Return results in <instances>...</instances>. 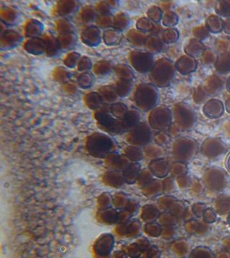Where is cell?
<instances>
[{
  "label": "cell",
  "instance_id": "6da1fadb",
  "mask_svg": "<svg viewBox=\"0 0 230 258\" xmlns=\"http://www.w3.org/2000/svg\"><path fill=\"white\" fill-rule=\"evenodd\" d=\"M174 64L167 58H160L155 61L153 68L150 72V79L153 85L158 88L169 86L172 83L175 72Z\"/></svg>",
  "mask_w": 230,
  "mask_h": 258
},
{
  "label": "cell",
  "instance_id": "7a4b0ae2",
  "mask_svg": "<svg viewBox=\"0 0 230 258\" xmlns=\"http://www.w3.org/2000/svg\"><path fill=\"white\" fill-rule=\"evenodd\" d=\"M159 92L153 83H140L134 94V101L137 107L147 111L153 109L158 103Z\"/></svg>",
  "mask_w": 230,
  "mask_h": 258
},
{
  "label": "cell",
  "instance_id": "3957f363",
  "mask_svg": "<svg viewBox=\"0 0 230 258\" xmlns=\"http://www.w3.org/2000/svg\"><path fill=\"white\" fill-rule=\"evenodd\" d=\"M128 60L134 70L142 74L150 72L155 63L153 54L142 49L131 51Z\"/></svg>",
  "mask_w": 230,
  "mask_h": 258
},
{
  "label": "cell",
  "instance_id": "277c9868",
  "mask_svg": "<svg viewBox=\"0 0 230 258\" xmlns=\"http://www.w3.org/2000/svg\"><path fill=\"white\" fill-rule=\"evenodd\" d=\"M114 148L113 140L108 135L95 133L91 135L87 141V148L93 156L105 157Z\"/></svg>",
  "mask_w": 230,
  "mask_h": 258
},
{
  "label": "cell",
  "instance_id": "5b68a950",
  "mask_svg": "<svg viewBox=\"0 0 230 258\" xmlns=\"http://www.w3.org/2000/svg\"><path fill=\"white\" fill-rule=\"evenodd\" d=\"M96 119L99 127L108 133L117 134L124 130L122 121L116 119L110 114V111L106 110L98 111L97 113Z\"/></svg>",
  "mask_w": 230,
  "mask_h": 258
},
{
  "label": "cell",
  "instance_id": "8992f818",
  "mask_svg": "<svg viewBox=\"0 0 230 258\" xmlns=\"http://www.w3.org/2000/svg\"><path fill=\"white\" fill-rule=\"evenodd\" d=\"M198 145L195 140L191 138H181L176 142L174 154L179 159H192L197 153Z\"/></svg>",
  "mask_w": 230,
  "mask_h": 258
},
{
  "label": "cell",
  "instance_id": "52a82bcc",
  "mask_svg": "<svg viewBox=\"0 0 230 258\" xmlns=\"http://www.w3.org/2000/svg\"><path fill=\"white\" fill-rule=\"evenodd\" d=\"M171 111L168 108L160 107L152 111L149 122L153 128L162 130L171 124Z\"/></svg>",
  "mask_w": 230,
  "mask_h": 258
},
{
  "label": "cell",
  "instance_id": "ba28073f",
  "mask_svg": "<svg viewBox=\"0 0 230 258\" xmlns=\"http://www.w3.org/2000/svg\"><path fill=\"white\" fill-rule=\"evenodd\" d=\"M226 146L223 141L216 138H209L205 140L202 146V153L210 158L221 156L226 151Z\"/></svg>",
  "mask_w": 230,
  "mask_h": 258
},
{
  "label": "cell",
  "instance_id": "9c48e42d",
  "mask_svg": "<svg viewBox=\"0 0 230 258\" xmlns=\"http://www.w3.org/2000/svg\"><path fill=\"white\" fill-rule=\"evenodd\" d=\"M204 115L210 119H218L224 115L225 107L224 103L220 100L212 98L209 100L204 105Z\"/></svg>",
  "mask_w": 230,
  "mask_h": 258
},
{
  "label": "cell",
  "instance_id": "30bf717a",
  "mask_svg": "<svg viewBox=\"0 0 230 258\" xmlns=\"http://www.w3.org/2000/svg\"><path fill=\"white\" fill-rule=\"evenodd\" d=\"M81 39L84 44L90 47H97L103 40L101 30L97 26H87L82 31Z\"/></svg>",
  "mask_w": 230,
  "mask_h": 258
},
{
  "label": "cell",
  "instance_id": "8fae6325",
  "mask_svg": "<svg viewBox=\"0 0 230 258\" xmlns=\"http://www.w3.org/2000/svg\"><path fill=\"white\" fill-rule=\"evenodd\" d=\"M177 72L183 75H187L196 72L198 68V62L195 58L185 55L181 56L174 64Z\"/></svg>",
  "mask_w": 230,
  "mask_h": 258
},
{
  "label": "cell",
  "instance_id": "7c38bea8",
  "mask_svg": "<svg viewBox=\"0 0 230 258\" xmlns=\"http://www.w3.org/2000/svg\"><path fill=\"white\" fill-rule=\"evenodd\" d=\"M22 40V35L14 30H6L4 32H1V49H12L17 46Z\"/></svg>",
  "mask_w": 230,
  "mask_h": 258
},
{
  "label": "cell",
  "instance_id": "4fadbf2b",
  "mask_svg": "<svg viewBox=\"0 0 230 258\" xmlns=\"http://www.w3.org/2000/svg\"><path fill=\"white\" fill-rule=\"evenodd\" d=\"M206 46L203 42L195 38L188 40L184 46V51L186 56L193 58H199L203 56L205 53Z\"/></svg>",
  "mask_w": 230,
  "mask_h": 258
},
{
  "label": "cell",
  "instance_id": "5bb4252c",
  "mask_svg": "<svg viewBox=\"0 0 230 258\" xmlns=\"http://www.w3.org/2000/svg\"><path fill=\"white\" fill-rule=\"evenodd\" d=\"M179 109L178 120L180 125L185 127L186 129L192 128L196 122V116L194 111H192L187 106L180 105L177 106Z\"/></svg>",
  "mask_w": 230,
  "mask_h": 258
},
{
  "label": "cell",
  "instance_id": "9a60e30c",
  "mask_svg": "<svg viewBox=\"0 0 230 258\" xmlns=\"http://www.w3.org/2000/svg\"><path fill=\"white\" fill-rule=\"evenodd\" d=\"M80 3L77 1H58L56 5V12L61 17H68L74 15L79 11Z\"/></svg>",
  "mask_w": 230,
  "mask_h": 258
},
{
  "label": "cell",
  "instance_id": "2e32d148",
  "mask_svg": "<svg viewBox=\"0 0 230 258\" xmlns=\"http://www.w3.org/2000/svg\"><path fill=\"white\" fill-rule=\"evenodd\" d=\"M151 133L150 129L144 125H139L133 128L132 133V143L134 144L144 145L150 141Z\"/></svg>",
  "mask_w": 230,
  "mask_h": 258
},
{
  "label": "cell",
  "instance_id": "e0dca14e",
  "mask_svg": "<svg viewBox=\"0 0 230 258\" xmlns=\"http://www.w3.org/2000/svg\"><path fill=\"white\" fill-rule=\"evenodd\" d=\"M45 45V54L49 57H55L60 54L62 48L59 40L53 35L47 34L43 37Z\"/></svg>",
  "mask_w": 230,
  "mask_h": 258
},
{
  "label": "cell",
  "instance_id": "ac0fdd59",
  "mask_svg": "<svg viewBox=\"0 0 230 258\" xmlns=\"http://www.w3.org/2000/svg\"><path fill=\"white\" fill-rule=\"evenodd\" d=\"M25 50L34 56H40L45 53V45L43 38H30L25 43Z\"/></svg>",
  "mask_w": 230,
  "mask_h": 258
},
{
  "label": "cell",
  "instance_id": "d6986e66",
  "mask_svg": "<svg viewBox=\"0 0 230 258\" xmlns=\"http://www.w3.org/2000/svg\"><path fill=\"white\" fill-rule=\"evenodd\" d=\"M44 30V25L37 19L27 21L25 27V35L27 38H40Z\"/></svg>",
  "mask_w": 230,
  "mask_h": 258
},
{
  "label": "cell",
  "instance_id": "ffe728a7",
  "mask_svg": "<svg viewBox=\"0 0 230 258\" xmlns=\"http://www.w3.org/2000/svg\"><path fill=\"white\" fill-rule=\"evenodd\" d=\"M215 68L219 73L227 74L230 72V51L223 52L215 61Z\"/></svg>",
  "mask_w": 230,
  "mask_h": 258
},
{
  "label": "cell",
  "instance_id": "44dd1931",
  "mask_svg": "<svg viewBox=\"0 0 230 258\" xmlns=\"http://www.w3.org/2000/svg\"><path fill=\"white\" fill-rule=\"evenodd\" d=\"M122 36V32L113 27V28L107 29L104 31L103 40L105 45L113 46L120 43Z\"/></svg>",
  "mask_w": 230,
  "mask_h": 258
},
{
  "label": "cell",
  "instance_id": "7402d4cb",
  "mask_svg": "<svg viewBox=\"0 0 230 258\" xmlns=\"http://www.w3.org/2000/svg\"><path fill=\"white\" fill-rule=\"evenodd\" d=\"M223 19L216 14H212L207 17L205 22V27L208 31L212 34H219L223 31L224 27Z\"/></svg>",
  "mask_w": 230,
  "mask_h": 258
},
{
  "label": "cell",
  "instance_id": "603a6c76",
  "mask_svg": "<svg viewBox=\"0 0 230 258\" xmlns=\"http://www.w3.org/2000/svg\"><path fill=\"white\" fill-rule=\"evenodd\" d=\"M146 34L138 31V30H132L127 34V40L129 44L132 45L134 48H145V43L147 38Z\"/></svg>",
  "mask_w": 230,
  "mask_h": 258
},
{
  "label": "cell",
  "instance_id": "cb8c5ba5",
  "mask_svg": "<svg viewBox=\"0 0 230 258\" xmlns=\"http://www.w3.org/2000/svg\"><path fill=\"white\" fill-rule=\"evenodd\" d=\"M164 43L161 39L156 35H149L147 37L145 48L147 51L150 52L152 54H157L162 51Z\"/></svg>",
  "mask_w": 230,
  "mask_h": 258
},
{
  "label": "cell",
  "instance_id": "d4e9b609",
  "mask_svg": "<svg viewBox=\"0 0 230 258\" xmlns=\"http://www.w3.org/2000/svg\"><path fill=\"white\" fill-rule=\"evenodd\" d=\"M132 87H133V81L131 79L119 78L116 82L115 89L118 96L124 97L130 93Z\"/></svg>",
  "mask_w": 230,
  "mask_h": 258
},
{
  "label": "cell",
  "instance_id": "484cf974",
  "mask_svg": "<svg viewBox=\"0 0 230 258\" xmlns=\"http://www.w3.org/2000/svg\"><path fill=\"white\" fill-rule=\"evenodd\" d=\"M18 17V13L12 8L6 7L5 9H1V20L5 25H14L17 22Z\"/></svg>",
  "mask_w": 230,
  "mask_h": 258
},
{
  "label": "cell",
  "instance_id": "4316f807",
  "mask_svg": "<svg viewBox=\"0 0 230 258\" xmlns=\"http://www.w3.org/2000/svg\"><path fill=\"white\" fill-rule=\"evenodd\" d=\"M179 31L175 27L167 28L160 34V39L163 43L166 44H172L176 43L179 40Z\"/></svg>",
  "mask_w": 230,
  "mask_h": 258
},
{
  "label": "cell",
  "instance_id": "83f0119b",
  "mask_svg": "<svg viewBox=\"0 0 230 258\" xmlns=\"http://www.w3.org/2000/svg\"><path fill=\"white\" fill-rule=\"evenodd\" d=\"M98 12L96 8L92 6H87L82 9L80 13V20L84 23H90L97 20Z\"/></svg>",
  "mask_w": 230,
  "mask_h": 258
},
{
  "label": "cell",
  "instance_id": "f1b7e54d",
  "mask_svg": "<svg viewBox=\"0 0 230 258\" xmlns=\"http://www.w3.org/2000/svg\"><path fill=\"white\" fill-rule=\"evenodd\" d=\"M130 19L126 13H119L114 17L113 27L123 32L129 27Z\"/></svg>",
  "mask_w": 230,
  "mask_h": 258
},
{
  "label": "cell",
  "instance_id": "f546056e",
  "mask_svg": "<svg viewBox=\"0 0 230 258\" xmlns=\"http://www.w3.org/2000/svg\"><path fill=\"white\" fill-rule=\"evenodd\" d=\"M58 40H59L62 50H66V51L73 49L77 43V37L74 32L67 34V35H61Z\"/></svg>",
  "mask_w": 230,
  "mask_h": 258
},
{
  "label": "cell",
  "instance_id": "4dcf8cb0",
  "mask_svg": "<svg viewBox=\"0 0 230 258\" xmlns=\"http://www.w3.org/2000/svg\"><path fill=\"white\" fill-rule=\"evenodd\" d=\"M109 111L110 114L116 119L122 121L129 111L126 105L121 103H116L110 106Z\"/></svg>",
  "mask_w": 230,
  "mask_h": 258
},
{
  "label": "cell",
  "instance_id": "1f68e13d",
  "mask_svg": "<svg viewBox=\"0 0 230 258\" xmlns=\"http://www.w3.org/2000/svg\"><path fill=\"white\" fill-rule=\"evenodd\" d=\"M95 80V75L90 71L82 72L77 77V83L81 88H84V89L91 88L94 85Z\"/></svg>",
  "mask_w": 230,
  "mask_h": 258
},
{
  "label": "cell",
  "instance_id": "d6a6232c",
  "mask_svg": "<svg viewBox=\"0 0 230 258\" xmlns=\"http://www.w3.org/2000/svg\"><path fill=\"white\" fill-rule=\"evenodd\" d=\"M217 15L221 17H230V0H219L215 6Z\"/></svg>",
  "mask_w": 230,
  "mask_h": 258
},
{
  "label": "cell",
  "instance_id": "836d02e7",
  "mask_svg": "<svg viewBox=\"0 0 230 258\" xmlns=\"http://www.w3.org/2000/svg\"><path fill=\"white\" fill-rule=\"evenodd\" d=\"M115 1H102L97 5V10L100 15L113 16V11L117 5Z\"/></svg>",
  "mask_w": 230,
  "mask_h": 258
},
{
  "label": "cell",
  "instance_id": "e575fe53",
  "mask_svg": "<svg viewBox=\"0 0 230 258\" xmlns=\"http://www.w3.org/2000/svg\"><path fill=\"white\" fill-rule=\"evenodd\" d=\"M155 25L156 24L154 23L147 17H142L137 20V23H136V28L138 31L143 32V33L146 34L147 32L153 33Z\"/></svg>",
  "mask_w": 230,
  "mask_h": 258
},
{
  "label": "cell",
  "instance_id": "d590c367",
  "mask_svg": "<svg viewBox=\"0 0 230 258\" xmlns=\"http://www.w3.org/2000/svg\"><path fill=\"white\" fill-rule=\"evenodd\" d=\"M206 90L209 93H215L218 90H221L222 86H223V82L220 80V77L217 75H212L209 77L206 83Z\"/></svg>",
  "mask_w": 230,
  "mask_h": 258
},
{
  "label": "cell",
  "instance_id": "8d00e7d4",
  "mask_svg": "<svg viewBox=\"0 0 230 258\" xmlns=\"http://www.w3.org/2000/svg\"><path fill=\"white\" fill-rule=\"evenodd\" d=\"M179 21V16L176 12H173V11H168L163 14L162 23H163V25L170 28V27H174V26L177 25Z\"/></svg>",
  "mask_w": 230,
  "mask_h": 258
},
{
  "label": "cell",
  "instance_id": "74e56055",
  "mask_svg": "<svg viewBox=\"0 0 230 258\" xmlns=\"http://www.w3.org/2000/svg\"><path fill=\"white\" fill-rule=\"evenodd\" d=\"M163 10L157 6H153L147 11V18L150 19L154 23H159L163 17Z\"/></svg>",
  "mask_w": 230,
  "mask_h": 258
},
{
  "label": "cell",
  "instance_id": "f35d334b",
  "mask_svg": "<svg viewBox=\"0 0 230 258\" xmlns=\"http://www.w3.org/2000/svg\"><path fill=\"white\" fill-rule=\"evenodd\" d=\"M115 71H116L119 78L131 79V80L134 78L133 71L127 64L116 65L115 67Z\"/></svg>",
  "mask_w": 230,
  "mask_h": 258
},
{
  "label": "cell",
  "instance_id": "ab89813d",
  "mask_svg": "<svg viewBox=\"0 0 230 258\" xmlns=\"http://www.w3.org/2000/svg\"><path fill=\"white\" fill-rule=\"evenodd\" d=\"M57 30L61 35H67L73 33L74 31V27L72 24L67 19H60L57 22Z\"/></svg>",
  "mask_w": 230,
  "mask_h": 258
},
{
  "label": "cell",
  "instance_id": "60d3db41",
  "mask_svg": "<svg viewBox=\"0 0 230 258\" xmlns=\"http://www.w3.org/2000/svg\"><path fill=\"white\" fill-rule=\"evenodd\" d=\"M190 257L194 258H215V255L211 249L207 247H197L191 253Z\"/></svg>",
  "mask_w": 230,
  "mask_h": 258
},
{
  "label": "cell",
  "instance_id": "b9f144b4",
  "mask_svg": "<svg viewBox=\"0 0 230 258\" xmlns=\"http://www.w3.org/2000/svg\"><path fill=\"white\" fill-rule=\"evenodd\" d=\"M111 69L112 65L110 63L103 61L95 64V65L94 66L93 70L97 75H104L110 72Z\"/></svg>",
  "mask_w": 230,
  "mask_h": 258
},
{
  "label": "cell",
  "instance_id": "7bdbcfd3",
  "mask_svg": "<svg viewBox=\"0 0 230 258\" xmlns=\"http://www.w3.org/2000/svg\"><path fill=\"white\" fill-rule=\"evenodd\" d=\"M81 55L76 52L69 53L65 58L64 64L69 68H74L79 64V60L81 59Z\"/></svg>",
  "mask_w": 230,
  "mask_h": 258
},
{
  "label": "cell",
  "instance_id": "ee69618b",
  "mask_svg": "<svg viewBox=\"0 0 230 258\" xmlns=\"http://www.w3.org/2000/svg\"><path fill=\"white\" fill-rule=\"evenodd\" d=\"M113 16L98 15L97 18V27H104V28H110L113 27Z\"/></svg>",
  "mask_w": 230,
  "mask_h": 258
},
{
  "label": "cell",
  "instance_id": "f6af8a7d",
  "mask_svg": "<svg viewBox=\"0 0 230 258\" xmlns=\"http://www.w3.org/2000/svg\"><path fill=\"white\" fill-rule=\"evenodd\" d=\"M193 35L195 37L196 39L200 40V41H203L204 40L209 38L210 36V32L207 30V27H204V26H201V27H197L194 29L193 30Z\"/></svg>",
  "mask_w": 230,
  "mask_h": 258
},
{
  "label": "cell",
  "instance_id": "bcb514c9",
  "mask_svg": "<svg viewBox=\"0 0 230 258\" xmlns=\"http://www.w3.org/2000/svg\"><path fill=\"white\" fill-rule=\"evenodd\" d=\"M54 78L57 81L65 83L71 78V74L63 67H58V68H56V70L54 71Z\"/></svg>",
  "mask_w": 230,
  "mask_h": 258
},
{
  "label": "cell",
  "instance_id": "7dc6e473",
  "mask_svg": "<svg viewBox=\"0 0 230 258\" xmlns=\"http://www.w3.org/2000/svg\"><path fill=\"white\" fill-rule=\"evenodd\" d=\"M78 70L81 72H87L92 68V64L91 60L88 57L83 56L79 60V64H77Z\"/></svg>",
  "mask_w": 230,
  "mask_h": 258
},
{
  "label": "cell",
  "instance_id": "c3c4849f",
  "mask_svg": "<svg viewBox=\"0 0 230 258\" xmlns=\"http://www.w3.org/2000/svg\"><path fill=\"white\" fill-rule=\"evenodd\" d=\"M100 94L103 98V99L105 98H108V99H109V97L113 98H115V96H118L116 89H115V87L114 88V87L110 86V85L104 86L103 88H100Z\"/></svg>",
  "mask_w": 230,
  "mask_h": 258
},
{
  "label": "cell",
  "instance_id": "681fc988",
  "mask_svg": "<svg viewBox=\"0 0 230 258\" xmlns=\"http://www.w3.org/2000/svg\"><path fill=\"white\" fill-rule=\"evenodd\" d=\"M204 219L207 223H213L216 221L217 214L212 208H209L204 211Z\"/></svg>",
  "mask_w": 230,
  "mask_h": 258
},
{
  "label": "cell",
  "instance_id": "f907efd6",
  "mask_svg": "<svg viewBox=\"0 0 230 258\" xmlns=\"http://www.w3.org/2000/svg\"><path fill=\"white\" fill-rule=\"evenodd\" d=\"M223 31L228 35H230V19H227L224 22V27Z\"/></svg>",
  "mask_w": 230,
  "mask_h": 258
},
{
  "label": "cell",
  "instance_id": "816d5d0a",
  "mask_svg": "<svg viewBox=\"0 0 230 258\" xmlns=\"http://www.w3.org/2000/svg\"><path fill=\"white\" fill-rule=\"evenodd\" d=\"M225 167H226L227 170L230 173V152L227 156L226 159H225Z\"/></svg>",
  "mask_w": 230,
  "mask_h": 258
},
{
  "label": "cell",
  "instance_id": "f5cc1de1",
  "mask_svg": "<svg viewBox=\"0 0 230 258\" xmlns=\"http://www.w3.org/2000/svg\"><path fill=\"white\" fill-rule=\"evenodd\" d=\"M225 109H226L227 112L230 114V98L227 99L226 102H225Z\"/></svg>",
  "mask_w": 230,
  "mask_h": 258
},
{
  "label": "cell",
  "instance_id": "db71d44e",
  "mask_svg": "<svg viewBox=\"0 0 230 258\" xmlns=\"http://www.w3.org/2000/svg\"><path fill=\"white\" fill-rule=\"evenodd\" d=\"M226 89L228 93H230V76L228 77L226 81Z\"/></svg>",
  "mask_w": 230,
  "mask_h": 258
},
{
  "label": "cell",
  "instance_id": "11a10c76",
  "mask_svg": "<svg viewBox=\"0 0 230 258\" xmlns=\"http://www.w3.org/2000/svg\"><path fill=\"white\" fill-rule=\"evenodd\" d=\"M227 222H228V225H229L230 227V212L229 214H228V217H227Z\"/></svg>",
  "mask_w": 230,
  "mask_h": 258
}]
</instances>
